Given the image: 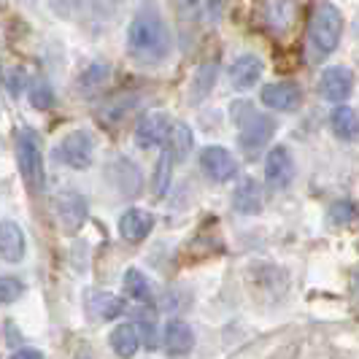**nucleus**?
Here are the masks:
<instances>
[{"instance_id":"nucleus-31","label":"nucleus","mask_w":359,"mask_h":359,"mask_svg":"<svg viewBox=\"0 0 359 359\" xmlns=\"http://www.w3.org/2000/svg\"><path fill=\"white\" fill-rule=\"evenodd\" d=\"M30 103L38 111H49L54 106V90L46 84V81H36L33 90H30Z\"/></svg>"},{"instance_id":"nucleus-2","label":"nucleus","mask_w":359,"mask_h":359,"mask_svg":"<svg viewBox=\"0 0 359 359\" xmlns=\"http://www.w3.org/2000/svg\"><path fill=\"white\" fill-rule=\"evenodd\" d=\"M343 36V14L332 3H319L308 22V49L316 60H324L338 49Z\"/></svg>"},{"instance_id":"nucleus-33","label":"nucleus","mask_w":359,"mask_h":359,"mask_svg":"<svg viewBox=\"0 0 359 359\" xmlns=\"http://www.w3.org/2000/svg\"><path fill=\"white\" fill-rule=\"evenodd\" d=\"M6 90L11 97H19L22 92L27 90V73L25 68H11V71L6 73Z\"/></svg>"},{"instance_id":"nucleus-9","label":"nucleus","mask_w":359,"mask_h":359,"mask_svg":"<svg viewBox=\"0 0 359 359\" xmlns=\"http://www.w3.org/2000/svg\"><path fill=\"white\" fill-rule=\"evenodd\" d=\"M354 92V73L346 65H332L319 79V95L330 103H346Z\"/></svg>"},{"instance_id":"nucleus-18","label":"nucleus","mask_w":359,"mask_h":359,"mask_svg":"<svg viewBox=\"0 0 359 359\" xmlns=\"http://www.w3.org/2000/svg\"><path fill=\"white\" fill-rule=\"evenodd\" d=\"M262 71H265V68H262V60H259V57H254V54H241L233 65H230V81H233L235 90H249V87H254V84L259 81Z\"/></svg>"},{"instance_id":"nucleus-28","label":"nucleus","mask_w":359,"mask_h":359,"mask_svg":"<svg viewBox=\"0 0 359 359\" xmlns=\"http://www.w3.org/2000/svg\"><path fill=\"white\" fill-rule=\"evenodd\" d=\"M135 327L144 338L146 348H157V319L151 311H135Z\"/></svg>"},{"instance_id":"nucleus-36","label":"nucleus","mask_w":359,"mask_h":359,"mask_svg":"<svg viewBox=\"0 0 359 359\" xmlns=\"http://www.w3.org/2000/svg\"><path fill=\"white\" fill-rule=\"evenodd\" d=\"M3 327H6L8 332H11V335L6 338V343H11V346H17V343L22 341V332H14V324H11V322H6V324H3Z\"/></svg>"},{"instance_id":"nucleus-20","label":"nucleus","mask_w":359,"mask_h":359,"mask_svg":"<svg viewBox=\"0 0 359 359\" xmlns=\"http://www.w3.org/2000/svg\"><path fill=\"white\" fill-rule=\"evenodd\" d=\"M233 208L243 216H254L262 211V187L254 179H243L233 192Z\"/></svg>"},{"instance_id":"nucleus-13","label":"nucleus","mask_w":359,"mask_h":359,"mask_svg":"<svg viewBox=\"0 0 359 359\" xmlns=\"http://www.w3.org/2000/svg\"><path fill=\"white\" fill-rule=\"evenodd\" d=\"M49 8L60 19H84V14L92 17H103L106 6H116V0H46Z\"/></svg>"},{"instance_id":"nucleus-29","label":"nucleus","mask_w":359,"mask_h":359,"mask_svg":"<svg viewBox=\"0 0 359 359\" xmlns=\"http://www.w3.org/2000/svg\"><path fill=\"white\" fill-rule=\"evenodd\" d=\"M133 106H135V97H116V100L106 103L100 116H103V122H119V119H125L127 114H130Z\"/></svg>"},{"instance_id":"nucleus-21","label":"nucleus","mask_w":359,"mask_h":359,"mask_svg":"<svg viewBox=\"0 0 359 359\" xmlns=\"http://www.w3.org/2000/svg\"><path fill=\"white\" fill-rule=\"evenodd\" d=\"M330 127L341 141H357L359 138V114L346 103H338L330 114Z\"/></svg>"},{"instance_id":"nucleus-5","label":"nucleus","mask_w":359,"mask_h":359,"mask_svg":"<svg viewBox=\"0 0 359 359\" xmlns=\"http://www.w3.org/2000/svg\"><path fill=\"white\" fill-rule=\"evenodd\" d=\"M54 205V216H57V224H60V230L65 235H76L81 227H84V222H87V216H90V203L84 195H79L76 189H62V192H57L52 200Z\"/></svg>"},{"instance_id":"nucleus-25","label":"nucleus","mask_w":359,"mask_h":359,"mask_svg":"<svg viewBox=\"0 0 359 359\" xmlns=\"http://www.w3.org/2000/svg\"><path fill=\"white\" fill-rule=\"evenodd\" d=\"M125 292L133 297V300H138V303H149V300L154 297L149 278H146L138 268H130L125 273Z\"/></svg>"},{"instance_id":"nucleus-24","label":"nucleus","mask_w":359,"mask_h":359,"mask_svg":"<svg viewBox=\"0 0 359 359\" xmlns=\"http://www.w3.org/2000/svg\"><path fill=\"white\" fill-rule=\"evenodd\" d=\"M192 144H195L192 130H189L187 125H181V122H176V125H173V130H170V138H168V149L173 151L176 162H184L187 157H189Z\"/></svg>"},{"instance_id":"nucleus-35","label":"nucleus","mask_w":359,"mask_h":359,"mask_svg":"<svg viewBox=\"0 0 359 359\" xmlns=\"http://www.w3.org/2000/svg\"><path fill=\"white\" fill-rule=\"evenodd\" d=\"M8 359H43V354L38 348H17Z\"/></svg>"},{"instance_id":"nucleus-30","label":"nucleus","mask_w":359,"mask_h":359,"mask_svg":"<svg viewBox=\"0 0 359 359\" xmlns=\"http://www.w3.org/2000/svg\"><path fill=\"white\" fill-rule=\"evenodd\" d=\"M354 219H357V205L348 203V200H341V203H335L330 208V224H335V227H346Z\"/></svg>"},{"instance_id":"nucleus-11","label":"nucleus","mask_w":359,"mask_h":359,"mask_svg":"<svg viewBox=\"0 0 359 359\" xmlns=\"http://www.w3.org/2000/svg\"><path fill=\"white\" fill-rule=\"evenodd\" d=\"M294 179V157L287 146L270 149L265 157V181L273 189H287Z\"/></svg>"},{"instance_id":"nucleus-4","label":"nucleus","mask_w":359,"mask_h":359,"mask_svg":"<svg viewBox=\"0 0 359 359\" xmlns=\"http://www.w3.org/2000/svg\"><path fill=\"white\" fill-rule=\"evenodd\" d=\"M17 162L19 173L30 189H38L43 184V154H41V138L30 127L19 130L17 135Z\"/></svg>"},{"instance_id":"nucleus-6","label":"nucleus","mask_w":359,"mask_h":359,"mask_svg":"<svg viewBox=\"0 0 359 359\" xmlns=\"http://www.w3.org/2000/svg\"><path fill=\"white\" fill-rule=\"evenodd\" d=\"M54 157L73 170H87L92 165V157H95V141L87 130H73L57 144Z\"/></svg>"},{"instance_id":"nucleus-16","label":"nucleus","mask_w":359,"mask_h":359,"mask_svg":"<svg viewBox=\"0 0 359 359\" xmlns=\"http://www.w3.org/2000/svg\"><path fill=\"white\" fill-rule=\"evenodd\" d=\"M165 348L170 357H187L195 348V332L192 327L181 319H173L165 327Z\"/></svg>"},{"instance_id":"nucleus-14","label":"nucleus","mask_w":359,"mask_h":359,"mask_svg":"<svg viewBox=\"0 0 359 359\" xmlns=\"http://www.w3.org/2000/svg\"><path fill=\"white\" fill-rule=\"evenodd\" d=\"M151 230H154V216L149 211H141V208H130L119 219V235L127 243H141L149 238Z\"/></svg>"},{"instance_id":"nucleus-17","label":"nucleus","mask_w":359,"mask_h":359,"mask_svg":"<svg viewBox=\"0 0 359 359\" xmlns=\"http://www.w3.org/2000/svg\"><path fill=\"white\" fill-rule=\"evenodd\" d=\"M127 303L122 297L111 294V292H100V289H90L87 294V311H90L95 319H103V322H111L116 319L119 313H125Z\"/></svg>"},{"instance_id":"nucleus-37","label":"nucleus","mask_w":359,"mask_h":359,"mask_svg":"<svg viewBox=\"0 0 359 359\" xmlns=\"http://www.w3.org/2000/svg\"><path fill=\"white\" fill-rule=\"evenodd\" d=\"M73 359H95V357H92L90 351H79V354H76Z\"/></svg>"},{"instance_id":"nucleus-3","label":"nucleus","mask_w":359,"mask_h":359,"mask_svg":"<svg viewBox=\"0 0 359 359\" xmlns=\"http://www.w3.org/2000/svg\"><path fill=\"white\" fill-rule=\"evenodd\" d=\"M233 122L238 125V138L246 151H257L268 144L276 133V122L268 114L254 111L252 103H233Z\"/></svg>"},{"instance_id":"nucleus-10","label":"nucleus","mask_w":359,"mask_h":359,"mask_svg":"<svg viewBox=\"0 0 359 359\" xmlns=\"http://www.w3.org/2000/svg\"><path fill=\"white\" fill-rule=\"evenodd\" d=\"M200 168L208 179L219 181V184L235 179V173H238V162L224 146H205L200 151Z\"/></svg>"},{"instance_id":"nucleus-12","label":"nucleus","mask_w":359,"mask_h":359,"mask_svg":"<svg viewBox=\"0 0 359 359\" xmlns=\"http://www.w3.org/2000/svg\"><path fill=\"white\" fill-rule=\"evenodd\" d=\"M259 100L270 111H294L303 103V92L294 81H273L268 87H262Z\"/></svg>"},{"instance_id":"nucleus-26","label":"nucleus","mask_w":359,"mask_h":359,"mask_svg":"<svg viewBox=\"0 0 359 359\" xmlns=\"http://www.w3.org/2000/svg\"><path fill=\"white\" fill-rule=\"evenodd\" d=\"M108 76H111L108 62H92L90 68H84L81 79H79V92H95L100 87H106Z\"/></svg>"},{"instance_id":"nucleus-27","label":"nucleus","mask_w":359,"mask_h":359,"mask_svg":"<svg viewBox=\"0 0 359 359\" xmlns=\"http://www.w3.org/2000/svg\"><path fill=\"white\" fill-rule=\"evenodd\" d=\"M216 62H205V65H200L198 73H195V81H192V103H200L208 92L214 90L216 84Z\"/></svg>"},{"instance_id":"nucleus-22","label":"nucleus","mask_w":359,"mask_h":359,"mask_svg":"<svg viewBox=\"0 0 359 359\" xmlns=\"http://www.w3.org/2000/svg\"><path fill=\"white\" fill-rule=\"evenodd\" d=\"M141 341H144V338H141V332H138L135 322L119 324V327L111 332V348H114L116 357H122V359L135 357V351H138Z\"/></svg>"},{"instance_id":"nucleus-7","label":"nucleus","mask_w":359,"mask_h":359,"mask_svg":"<svg viewBox=\"0 0 359 359\" xmlns=\"http://www.w3.org/2000/svg\"><path fill=\"white\" fill-rule=\"evenodd\" d=\"M106 176L111 181V187L122 195V198H138L141 189H144V176L138 170V165L127 157H119L114 160L106 168Z\"/></svg>"},{"instance_id":"nucleus-34","label":"nucleus","mask_w":359,"mask_h":359,"mask_svg":"<svg viewBox=\"0 0 359 359\" xmlns=\"http://www.w3.org/2000/svg\"><path fill=\"white\" fill-rule=\"evenodd\" d=\"M203 6H205V17L211 22L222 17V0H203Z\"/></svg>"},{"instance_id":"nucleus-15","label":"nucleus","mask_w":359,"mask_h":359,"mask_svg":"<svg viewBox=\"0 0 359 359\" xmlns=\"http://www.w3.org/2000/svg\"><path fill=\"white\" fill-rule=\"evenodd\" d=\"M297 17L294 0H265V22L276 36H287Z\"/></svg>"},{"instance_id":"nucleus-32","label":"nucleus","mask_w":359,"mask_h":359,"mask_svg":"<svg viewBox=\"0 0 359 359\" xmlns=\"http://www.w3.org/2000/svg\"><path fill=\"white\" fill-rule=\"evenodd\" d=\"M22 292H25V284L14 278V276H3V281H0V300L8 306V303H14L22 297Z\"/></svg>"},{"instance_id":"nucleus-19","label":"nucleus","mask_w":359,"mask_h":359,"mask_svg":"<svg viewBox=\"0 0 359 359\" xmlns=\"http://www.w3.org/2000/svg\"><path fill=\"white\" fill-rule=\"evenodd\" d=\"M25 249H27L25 230L17 222H3V227H0V254H3V259L6 262H22Z\"/></svg>"},{"instance_id":"nucleus-23","label":"nucleus","mask_w":359,"mask_h":359,"mask_svg":"<svg viewBox=\"0 0 359 359\" xmlns=\"http://www.w3.org/2000/svg\"><path fill=\"white\" fill-rule=\"evenodd\" d=\"M173 151L170 149H165L160 154V160H157V168H154V179H151V192L157 195V198H165V192L170 189V179H173Z\"/></svg>"},{"instance_id":"nucleus-8","label":"nucleus","mask_w":359,"mask_h":359,"mask_svg":"<svg viewBox=\"0 0 359 359\" xmlns=\"http://www.w3.org/2000/svg\"><path fill=\"white\" fill-rule=\"evenodd\" d=\"M170 130H173V122H170L168 114H162V111L144 114L135 125V144L141 149H154V146L168 144Z\"/></svg>"},{"instance_id":"nucleus-1","label":"nucleus","mask_w":359,"mask_h":359,"mask_svg":"<svg viewBox=\"0 0 359 359\" xmlns=\"http://www.w3.org/2000/svg\"><path fill=\"white\" fill-rule=\"evenodd\" d=\"M127 49L138 62H162L170 52V33L154 6H144L127 27Z\"/></svg>"}]
</instances>
